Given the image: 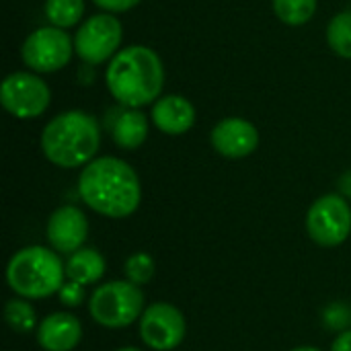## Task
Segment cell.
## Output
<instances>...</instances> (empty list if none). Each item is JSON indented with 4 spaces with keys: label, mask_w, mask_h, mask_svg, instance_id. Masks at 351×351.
<instances>
[{
    "label": "cell",
    "mask_w": 351,
    "mask_h": 351,
    "mask_svg": "<svg viewBox=\"0 0 351 351\" xmlns=\"http://www.w3.org/2000/svg\"><path fill=\"white\" fill-rule=\"evenodd\" d=\"M78 193L90 210L115 220L132 216L142 199L136 171L115 156L88 162L78 177Z\"/></svg>",
    "instance_id": "6da1fadb"
},
{
    "label": "cell",
    "mask_w": 351,
    "mask_h": 351,
    "mask_svg": "<svg viewBox=\"0 0 351 351\" xmlns=\"http://www.w3.org/2000/svg\"><path fill=\"white\" fill-rule=\"evenodd\" d=\"M109 93L128 109L154 103L165 86V66L146 45H130L111 58L105 74Z\"/></svg>",
    "instance_id": "7a4b0ae2"
},
{
    "label": "cell",
    "mask_w": 351,
    "mask_h": 351,
    "mask_svg": "<svg viewBox=\"0 0 351 351\" xmlns=\"http://www.w3.org/2000/svg\"><path fill=\"white\" fill-rule=\"evenodd\" d=\"M101 146V130L93 115L66 111L56 115L41 134V150L49 162L62 169L86 167Z\"/></svg>",
    "instance_id": "3957f363"
},
{
    "label": "cell",
    "mask_w": 351,
    "mask_h": 351,
    "mask_svg": "<svg viewBox=\"0 0 351 351\" xmlns=\"http://www.w3.org/2000/svg\"><path fill=\"white\" fill-rule=\"evenodd\" d=\"M6 282L25 300H41L58 294L66 284V265L47 247H25L6 265Z\"/></svg>",
    "instance_id": "277c9868"
},
{
    "label": "cell",
    "mask_w": 351,
    "mask_h": 351,
    "mask_svg": "<svg viewBox=\"0 0 351 351\" xmlns=\"http://www.w3.org/2000/svg\"><path fill=\"white\" fill-rule=\"evenodd\" d=\"M144 294L140 286L123 282H107L99 286L88 302V313L95 323L107 329H123L144 315Z\"/></svg>",
    "instance_id": "5b68a950"
},
{
    "label": "cell",
    "mask_w": 351,
    "mask_h": 351,
    "mask_svg": "<svg viewBox=\"0 0 351 351\" xmlns=\"http://www.w3.org/2000/svg\"><path fill=\"white\" fill-rule=\"evenodd\" d=\"M306 230L321 247H337L346 243L351 232L350 204L337 193L319 197L306 214Z\"/></svg>",
    "instance_id": "8992f818"
},
{
    "label": "cell",
    "mask_w": 351,
    "mask_h": 351,
    "mask_svg": "<svg viewBox=\"0 0 351 351\" xmlns=\"http://www.w3.org/2000/svg\"><path fill=\"white\" fill-rule=\"evenodd\" d=\"M0 101L10 115L19 119H33L43 115L49 107L51 90L45 80L31 72H14L4 78L0 86Z\"/></svg>",
    "instance_id": "52a82bcc"
},
{
    "label": "cell",
    "mask_w": 351,
    "mask_h": 351,
    "mask_svg": "<svg viewBox=\"0 0 351 351\" xmlns=\"http://www.w3.org/2000/svg\"><path fill=\"white\" fill-rule=\"evenodd\" d=\"M74 51V43L64 29L58 27H41L33 31L21 49L23 62L33 72H56L62 70Z\"/></svg>",
    "instance_id": "ba28073f"
},
{
    "label": "cell",
    "mask_w": 351,
    "mask_h": 351,
    "mask_svg": "<svg viewBox=\"0 0 351 351\" xmlns=\"http://www.w3.org/2000/svg\"><path fill=\"white\" fill-rule=\"evenodd\" d=\"M121 37V23L113 14H93L76 31L74 51L86 64H103L115 58Z\"/></svg>",
    "instance_id": "9c48e42d"
},
{
    "label": "cell",
    "mask_w": 351,
    "mask_h": 351,
    "mask_svg": "<svg viewBox=\"0 0 351 351\" xmlns=\"http://www.w3.org/2000/svg\"><path fill=\"white\" fill-rule=\"evenodd\" d=\"M140 337L154 351H171L185 339V317L169 302L150 304L140 319Z\"/></svg>",
    "instance_id": "30bf717a"
},
{
    "label": "cell",
    "mask_w": 351,
    "mask_h": 351,
    "mask_svg": "<svg viewBox=\"0 0 351 351\" xmlns=\"http://www.w3.org/2000/svg\"><path fill=\"white\" fill-rule=\"evenodd\" d=\"M45 234L53 251L72 255L82 249L88 237V220L80 208L62 206L49 216Z\"/></svg>",
    "instance_id": "8fae6325"
},
{
    "label": "cell",
    "mask_w": 351,
    "mask_h": 351,
    "mask_svg": "<svg viewBox=\"0 0 351 351\" xmlns=\"http://www.w3.org/2000/svg\"><path fill=\"white\" fill-rule=\"evenodd\" d=\"M212 146L224 158H245L259 146L257 128L241 117H226L212 130Z\"/></svg>",
    "instance_id": "7c38bea8"
},
{
    "label": "cell",
    "mask_w": 351,
    "mask_h": 351,
    "mask_svg": "<svg viewBox=\"0 0 351 351\" xmlns=\"http://www.w3.org/2000/svg\"><path fill=\"white\" fill-rule=\"evenodd\" d=\"M82 339V325L70 313H53L37 327V341L45 351H72Z\"/></svg>",
    "instance_id": "4fadbf2b"
},
{
    "label": "cell",
    "mask_w": 351,
    "mask_h": 351,
    "mask_svg": "<svg viewBox=\"0 0 351 351\" xmlns=\"http://www.w3.org/2000/svg\"><path fill=\"white\" fill-rule=\"evenodd\" d=\"M152 121L160 132L169 136H181L193 128L195 107L181 95H167L154 103Z\"/></svg>",
    "instance_id": "5bb4252c"
},
{
    "label": "cell",
    "mask_w": 351,
    "mask_h": 351,
    "mask_svg": "<svg viewBox=\"0 0 351 351\" xmlns=\"http://www.w3.org/2000/svg\"><path fill=\"white\" fill-rule=\"evenodd\" d=\"M113 142L123 150H134L142 146L148 138V119L138 109H125L115 117L111 128Z\"/></svg>",
    "instance_id": "9a60e30c"
},
{
    "label": "cell",
    "mask_w": 351,
    "mask_h": 351,
    "mask_svg": "<svg viewBox=\"0 0 351 351\" xmlns=\"http://www.w3.org/2000/svg\"><path fill=\"white\" fill-rule=\"evenodd\" d=\"M105 276V259L95 249H78L66 261V278L80 286L97 284Z\"/></svg>",
    "instance_id": "2e32d148"
},
{
    "label": "cell",
    "mask_w": 351,
    "mask_h": 351,
    "mask_svg": "<svg viewBox=\"0 0 351 351\" xmlns=\"http://www.w3.org/2000/svg\"><path fill=\"white\" fill-rule=\"evenodd\" d=\"M84 14V0H47L45 16L58 29L74 27Z\"/></svg>",
    "instance_id": "e0dca14e"
},
{
    "label": "cell",
    "mask_w": 351,
    "mask_h": 351,
    "mask_svg": "<svg viewBox=\"0 0 351 351\" xmlns=\"http://www.w3.org/2000/svg\"><path fill=\"white\" fill-rule=\"evenodd\" d=\"M4 319H6L8 327H10L14 333H21V335L31 333L33 327H35V323H37L35 308H33V304L27 302L25 298L8 300L6 306H4Z\"/></svg>",
    "instance_id": "ac0fdd59"
},
{
    "label": "cell",
    "mask_w": 351,
    "mask_h": 351,
    "mask_svg": "<svg viewBox=\"0 0 351 351\" xmlns=\"http://www.w3.org/2000/svg\"><path fill=\"white\" fill-rule=\"evenodd\" d=\"M327 41L337 56L351 60V10L339 12L331 19L327 27Z\"/></svg>",
    "instance_id": "d6986e66"
},
{
    "label": "cell",
    "mask_w": 351,
    "mask_h": 351,
    "mask_svg": "<svg viewBox=\"0 0 351 351\" xmlns=\"http://www.w3.org/2000/svg\"><path fill=\"white\" fill-rule=\"evenodd\" d=\"M274 10L280 21L298 27L315 16L317 0H274Z\"/></svg>",
    "instance_id": "ffe728a7"
},
{
    "label": "cell",
    "mask_w": 351,
    "mask_h": 351,
    "mask_svg": "<svg viewBox=\"0 0 351 351\" xmlns=\"http://www.w3.org/2000/svg\"><path fill=\"white\" fill-rule=\"evenodd\" d=\"M123 271H125L128 282L136 286H144L154 276V261L148 253H134L132 257L125 259Z\"/></svg>",
    "instance_id": "44dd1931"
},
{
    "label": "cell",
    "mask_w": 351,
    "mask_h": 351,
    "mask_svg": "<svg viewBox=\"0 0 351 351\" xmlns=\"http://www.w3.org/2000/svg\"><path fill=\"white\" fill-rule=\"evenodd\" d=\"M58 296H60V302H62L64 306H68V308L80 306L82 300H84V286H80V284L68 280V282L60 288Z\"/></svg>",
    "instance_id": "7402d4cb"
},
{
    "label": "cell",
    "mask_w": 351,
    "mask_h": 351,
    "mask_svg": "<svg viewBox=\"0 0 351 351\" xmlns=\"http://www.w3.org/2000/svg\"><path fill=\"white\" fill-rule=\"evenodd\" d=\"M325 323L327 327H333V329H341L343 325L350 323V315H348V308L343 304H333L325 311Z\"/></svg>",
    "instance_id": "603a6c76"
},
{
    "label": "cell",
    "mask_w": 351,
    "mask_h": 351,
    "mask_svg": "<svg viewBox=\"0 0 351 351\" xmlns=\"http://www.w3.org/2000/svg\"><path fill=\"white\" fill-rule=\"evenodd\" d=\"M93 2L107 12H125L136 4H140L142 0H93Z\"/></svg>",
    "instance_id": "cb8c5ba5"
},
{
    "label": "cell",
    "mask_w": 351,
    "mask_h": 351,
    "mask_svg": "<svg viewBox=\"0 0 351 351\" xmlns=\"http://www.w3.org/2000/svg\"><path fill=\"white\" fill-rule=\"evenodd\" d=\"M331 351H351V331H343L341 335H337Z\"/></svg>",
    "instance_id": "d4e9b609"
},
{
    "label": "cell",
    "mask_w": 351,
    "mask_h": 351,
    "mask_svg": "<svg viewBox=\"0 0 351 351\" xmlns=\"http://www.w3.org/2000/svg\"><path fill=\"white\" fill-rule=\"evenodd\" d=\"M290 351H321L319 348H296V350H290Z\"/></svg>",
    "instance_id": "484cf974"
},
{
    "label": "cell",
    "mask_w": 351,
    "mask_h": 351,
    "mask_svg": "<svg viewBox=\"0 0 351 351\" xmlns=\"http://www.w3.org/2000/svg\"><path fill=\"white\" fill-rule=\"evenodd\" d=\"M117 351H140L138 348H121V350H117Z\"/></svg>",
    "instance_id": "4316f807"
}]
</instances>
